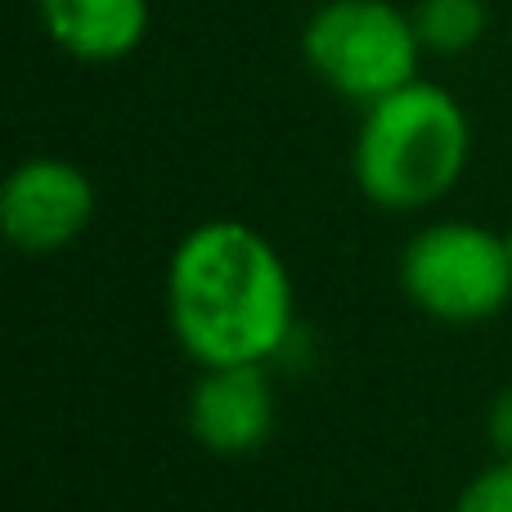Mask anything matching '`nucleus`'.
<instances>
[{
  "mask_svg": "<svg viewBox=\"0 0 512 512\" xmlns=\"http://www.w3.org/2000/svg\"><path fill=\"white\" fill-rule=\"evenodd\" d=\"M472 158V126L463 104L436 81L373 99L355 131V185L382 212H423L463 180Z\"/></svg>",
  "mask_w": 512,
  "mask_h": 512,
  "instance_id": "2",
  "label": "nucleus"
},
{
  "mask_svg": "<svg viewBox=\"0 0 512 512\" xmlns=\"http://www.w3.org/2000/svg\"><path fill=\"white\" fill-rule=\"evenodd\" d=\"M274 427V387L265 364H225L203 369L189 391V432L203 450L239 459L265 445Z\"/></svg>",
  "mask_w": 512,
  "mask_h": 512,
  "instance_id": "6",
  "label": "nucleus"
},
{
  "mask_svg": "<svg viewBox=\"0 0 512 512\" xmlns=\"http://www.w3.org/2000/svg\"><path fill=\"white\" fill-rule=\"evenodd\" d=\"M301 54L328 90L369 108L373 99L409 86L427 50L414 14L391 0H328L310 14Z\"/></svg>",
  "mask_w": 512,
  "mask_h": 512,
  "instance_id": "3",
  "label": "nucleus"
},
{
  "mask_svg": "<svg viewBox=\"0 0 512 512\" xmlns=\"http://www.w3.org/2000/svg\"><path fill=\"white\" fill-rule=\"evenodd\" d=\"M292 310V274L256 225L221 216L180 234L167 319L194 364H270L292 337Z\"/></svg>",
  "mask_w": 512,
  "mask_h": 512,
  "instance_id": "1",
  "label": "nucleus"
},
{
  "mask_svg": "<svg viewBox=\"0 0 512 512\" xmlns=\"http://www.w3.org/2000/svg\"><path fill=\"white\" fill-rule=\"evenodd\" d=\"M454 512H512V454H499L490 468H481L454 499Z\"/></svg>",
  "mask_w": 512,
  "mask_h": 512,
  "instance_id": "9",
  "label": "nucleus"
},
{
  "mask_svg": "<svg viewBox=\"0 0 512 512\" xmlns=\"http://www.w3.org/2000/svg\"><path fill=\"white\" fill-rule=\"evenodd\" d=\"M504 239H508V252H512V225H508V234H504Z\"/></svg>",
  "mask_w": 512,
  "mask_h": 512,
  "instance_id": "11",
  "label": "nucleus"
},
{
  "mask_svg": "<svg viewBox=\"0 0 512 512\" xmlns=\"http://www.w3.org/2000/svg\"><path fill=\"white\" fill-rule=\"evenodd\" d=\"M95 216V185L68 158H27L5 176L0 225L18 252H59L86 234Z\"/></svg>",
  "mask_w": 512,
  "mask_h": 512,
  "instance_id": "5",
  "label": "nucleus"
},
{
  "mask_svg": "<svg viewBox=\"0 0 512 512\" xmlns=\"http://www.w3.org/2000/svg\"><path fill=\"white\" fill-rule=\"evenodd\" d=\"M41 27L81 63H117L149 36V0H36Z\"/></svg>",
  "mask_w": 512,
  "mask_h": 512,
  "instance_id": "7",
  "label": "nucleus"
},
{
  "mask_svg": "<svg viewBox=\"0 0 512 512\" xmlns=\"http://www.w3.org/2000/svg\"><path fill=\"white\" fill-rule=\"evenodd\" d=\"M486 436L499 454H512V387L499 391L490 400V414H486Z\"/></svg>",
  "mask_w": 512,
  "mask_h": 512,
  "instance_id": "10",
  "label": "nucleus"
},
{
  "mask_svg": "<svg viewBox=\"0 0 512 512\" xmlns=\"http://www.w3.org/2000/svg\"><path fill=\"white\" fill-rule=\"evenodd\" d=\"M400 288L441 324H486L512 301L508 239L477 221H436L400 252Z\"/></svg>",
  "mask_w": 512,
  "mask_h": 512,
  "instance_id": "4",
  "label": "nucleus"
},
{
  "mask_svg": "<svg viewBox=\"0 0 512 512\" xmlns=\"http://www.w3.org/2000/svg\"><path fill=\"white\" fill-rule=\"evenodd\" d=\"M486 23H490L486 0H418L414 9L418 41H423L427 54H441V59L468 54L486 36Z\"/></svg>",
  "mask_w": 512,
  "mask_h": 512,
  "instance_id": "8",
  "label": "nucleus"
}]
</instances>
